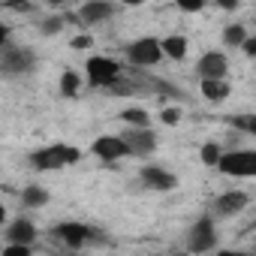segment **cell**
Here are the masks:
<instances>
[{"mask_svg": "<svg viewBox=\"0 0 256 256\" xmlns=\"http://www.w3.org/2000/svg\"><path fill=\"white\" fill-rule=\"evenodd\" d=\"M58 88H60V96H66V100H70V96H78V90H82V76H78L76 70H64Z\"/></svg>", "mask_w": 256, "mask_h": 256, "instance_id": "d6986e66", "label": "cell"}, {"mask_svg": "<svg viewBox=\"0 0 256 256\" xmlns=\"http://www.w3.org/2000/svg\"><path fill=\"white\" fill-rule=\"evenodd\" d=\"M4 10H16V12H34V0H4Z\"/></svg>", "mask_w": 256, "mask_h": 256, "instance_id": "484cf974", "label": "cell"}, {"mask_svg": "<svg viewBox=\"0 0 256 256\" xmlns=\"http://www.w3.org/2000/svg\"><path fill=\"white\" fill-rule=\"evenodd\" d=\"M120 136L126 139L133 157H151L157 151V133L151 126H130L126 124V130H120Z\"/></svg>", "mask_w": 256, "mask_h": 256, "instance_id": "9c48e42d", "label": "cell"}, {"mask_svg": "<svg viewBox=\"0 0 256 256\" xmlns=\"http://www.w3.org/2000/svg\"><path fill=\"white\" fill-rule=\"evenodd\" d=\"M253 24H256V16H253Z\"/></svg>", "mask_w": 256, "mask_h": 256, "instance_id": "836d02e7", "label": "cell"}, {"mask_svg": "<svg viewBox=\"0 0 256 256\" xmlns=\"http://www.w3.org/2000/svg\"><path fill=\"white\" fill-rule=\"evenodd\" d=\"M199 90H202V96H205L208 102H223V100H229L232 84H229L226 78H202Z\"/></svg>", "mask_w": 256, "mask_h": 256, "instance_id": "9a60e30c", "label": "cell"}, {"mask_svg": "<svg viewBox=\"0 0 256 256\" xmlns=\"http://www.w3.org/2000/svg\"><path fill=\"white\" fill-rule=\"evenodd\" d=\"M223 145L220 142H205L202 148H199V160H202V166H208V169H217V163H220V157H223Z\"/></svg>", "mask_w": 256, "mask_h": 256, "instance_id": "44dd1931", "label": "cell"}, {"mask_svg": "<svg viewBox=\"0 0 256 256\" xmlns=\"http://www.w3.org/2000/svg\"><path fill=\"white\" fill-rule=\"evenodd\" d=\"M226 124L232 130L244 133V136H253L256 139V112H241V114H226Z\"/></svg>", "mask_w": 256, "mask_h": 256, "instance_id": "2e32d148", "label": "cell"}, {"mask_svg": "<svg viewBox=\"0 0 256 256\" xmlns=\"http://www.w3.org/2000/svg\"><path fill=\"white\" fill-rule=\"evenodd\" d=\"M163 54H166L169 60H184V58H187V36H181V34L166 36V40H163Z\"/></svg>", "mask_w": 256, "mask_h": 256, "instance_id": "e0dca14e", "label": "cell"}, {"mask_svg": "<svg viewBox=\"0 0 256 256\" xmlns=\"http://www.w3.org/2000/svg\"><path fill=\"white\" fill-rule=\"evenodd\" d=\"M84 72H88V82H90L94 88H112V84L124 76V66H120L114 58L94 54V58L84 64Z\"/></svg>", "mask_w": 256, "mask_h": 256, "instance_id": "5b68a950", "label": "cell"}, {"mask_svg": "<svg viewBox=\"0 0 256 256\" xmlns=\"http://www.w3.org/2000/svg\"><path fill=\"white\" fill-rule=\"evenodd\" d=\"M163 58H166L163 54V40H157V36H139L136 42L126 46V60L133 66H139V70L157 66Z\"/></svg>", "mask_w": 256, "mask_h": 256, "instance_id": "277c9868", "label": "cell"}, {"mask_svg": "<svg viewBox=\"0 0 256 256\" xmlns=\"http://www.w3.org/2000/svg\"><path fill=\"white\" fill-rule=\"evenodd\" d=\"M247 202H250V196L244 190H226L211 202V211L217 217H235V214H241L247 208Z\"/></svg>", "mask_w": 256, "mask_h": 256, "instance_id": "8fae6325", "label": "cell"}, {"mask_svg": "<svg viewBox=\"0 0 256 256\" xmlns=\"http://www.w3.org/2000/svg\"><path fill=\"white\" fill-rule=\"evenodd\" d=\"M10 36H12V28H10V24L4 22V24H0V46H6V42H12Z\"/></svg>", "mask_w": 256, "mask_h": 256, "instance_id": "f546056e", "label": "cell"}, {"mask_svg": "<svg viewBox=\"0 0 256 256\" xmlns=\"http://www.w3.org/2000/svg\"><path fill=\"white\" fill-rule=\"evenodd\" d=\"M90 154H94L96 160H106V163L133 157V151H130V145H126L124 136H96L94 145H90Z\"/></svg>", "mask_w": 256, "mask_h": 256, "instance_id": "ba28073f", "label": "cell"}, {"mask_svg": "<svg viewBox=\"0 0 256 256\" xmlns=\"http://www.w3.org/2000/svg\"><path fill=\"white\" fill-rule=\"evenodd\" d=\"M42 4H46V6H64L66 0H42Z\"/></svg>", "mask_w": 256, "mask_h": 256, "instance_id": "d6a6232c", "label": "cell"}, {"mask_svg": "<svg viewBox=\"0 0 256 256\" xmlns=\"http://www.w3.org/2000/svg\"><path fill=\"white\" fill-rule=\"evenodd\" d=\"M214 4H217L220 10H229V12H232V10H238V4H241V0H214Z\"/></svg>", "mask_w": 256, "mask_h": 256, "instance_id": "4dcf8cb0", "label": "cell"}, {"mask_svg": "<svg viewBox=\"0 0 256 256\" xmlns=\"http://www.w3.org/2000/svg\"><path fill=\"white\" fill-rule=\"evenodd\" d=\"M36 235L40 232H36V226L28 217H16L4 229V241H10V244H36Z\"/></svg>", "mask_w": 256, "mask_h": 256, "instance_id": "5bb4252c", "label": "cell"}, {"mask_svg": "<svg viewBox=\"0 0 256 256\" xmlns=\"http://www.w3.org/2000/svg\"><path fill=\"white\" fill-rule=\"evenodd\" d=\"M90 232H94V226L78 223V220H64V223H58V226L52 229V235H54L60 244L72 247V250L88 247V244H90Z\"/></svg>", "mask_w": 256, "mask_h": 256, "instance_id": "52a82bcc", "label": "cell"}, {"mask_svg": "<svg viewBox=\"0 0 256 256\" xmlns=\"http://www.w3.org/2000/svg\"><path fill=\"white\" fill-rule=\"evenodd\" d=\"M217 172L229 178H256V151H244V148L223 151Z\"/></svg>", "mask_w": 256, "mask_h": 256, "instance_id": "3957f363", "label": "cell"}, {"mask_svg": "<svg viewBox=\"0 0 256 256\" xmlns=\"http://www.w3.org/2000/svg\"><path fill=\"white\" fill-rule=\"evenodd\" d=\"M196 72H199V78H226L229 58L223 52H205L196 64Z\"/></svg>", "mask_w": 256, "mask_h": 256, "instance_id": "7c38bea8", "label": "cell"}, {"mask_svg": "<svg viewBox=\"0 0 256 256\" xmlns=\"http://www.w3.org/2000/svg\"><path fill=\"white\" fill-rule=\"evenodd\" d=\"M223 42H226L229 48H241V46L247 42V28H244L241 22L226 24V28H223Z\"/></svg>", "mask_w": 256, "mask_h": 256, "instance_id": "ffe728a7", "label": "cell"}, {"mask_svg": "<svg viewBox=\"0 0 256 256\" xmlns=\"http://www.w3.org/2000/svg\"><path fill=\"white\" fill-rule=\"evenodd\" d=\"M34 253V244H4V256H30Z\"/></svg>", "mask_w": 256, "mask_h": 256, "instance_id": "cb8c5ba5", "label": "cell"}, {"mask_svg": "<svg viewBox=\"0 0 256 256\" xmlns=\"http://www.w3.org/2000/svg\"><path fill=\"white\" fill-rule=\"evenodd\" d=\"M118 12V6L112 4V0H88V4L78 10V22L82 24H100V22H108L112 16Z\"/></svg>", "mask_w": 256, "mask_h": 256, "instance_id": "4fadbf2b", "label": "cell"}, {"mask_svg": "<svg viewBox=\"0 0 256 256\" xmlns=\"http://www.w3.org/2000/svg\"><path fill=\"white\" fill-rule=\"evenodd\" d=\"M70 46H72L76 52H88V48L94 46V40H90L88 34H78V36H72V40H70Z\"/></svg>", "mask_w": 256, "mask_h": 256, "instance_id": "4316f807", "label": "cell"}, {"mask_svg": "<svg viewBox=\"0 0 256 256\" xmlns=\"http://www.w3.org/2000/svg\"><path fill=\"white\" fill-rule=\"evenodd\" d=\"M118 4H120V6H142L145 0H118Z\"/></svg>", "mask_w": 256, "mask_h": 256, "instance_id": "1f68e13d", "label": "cell"}, {"mask_svg": "<svg viewBox=\"0 0 256 256\" xmlns=\"http://www.w3.org/2000/svg\"><path fill=\"white\" fill-rule=\"evenodd\" d=\"M36 70V52L30 46H16V42H6L0 46V72L4 76H28Z\"/></svg>", "mask_w": 256, "mask_h": 256, "instance_id": "7a4b0ae2", "label": "cell"}, {"mask_svg": "<svg viewBox=\"0 0 256 256\" xmlns=\"http://www.w3.org/2000/svg\"><path fill=\"white\" fill-rule=\"evenodd\" d=\"M139 181H142L148 190H160V193H169V190L178 187V175L169 172V169H160V166H142Z\"/></svg>", "mask_w": 256, "mask_h": 256, "instance_id": "30bf717a", "label": "cell"}, {"mask_svg": "<svg viewBox=\"0 0 256 256\" xmlns=\"http://www.w3.org/2000/svg\"><path fill=\"white\" fill-rule=\"evenodd\" d=\"M48 202V190H42L40 184H28L22 190V205L24 208H42Z\"/></svg>", "mask_w": 256, "mask_h": 256, "instance_id": "ac0fdd59", "label": "cell"}, {"mask_svg": "<svg viewBox=\"0 0 256 256\" xmlns=\"http://www.w3.org/2000/svg\"><path fill=\"white\" fill-rule=\"evenodd\" d=\"M172 4L181 10V12H199V10H205V0H172Z\"/></svg>", "mask_w": 256, "mask_h": 256, "instance_id": "d4e9b609", "label": "cell"}, {"mask_svg": "<svg viewBox=\"0 0 256 256\" xmlns=\"http://www.w3.org/2000/svg\"><path fill=\"white\" fill-rule=\"evenodd\" d=\"M241 52H244L247 58H253V60H256V36H247V42L241 46Z\"/></svg>", "mask_w": 256, "mask_h": 256, "instance_id": "f1b7e54d", "label": "cell"}, {"mask_svg": "<svg viewBox=\"0 0 256 256\" xmlns=\"http://www.w3.org/2000/svg\"><path fill=\"white\" fill-rule=\"evenodd\" d=\"M160 120H163L166 126H175V124L181 120V112H178L175 106H169V108H163V114H160Z\"/></svg>", "mask_w": 256, "mask_h": 256, "instance_id": "83f0119b", "label": "cell"}, {"mask_svg": "<svg viewBox=\"0 0 256 256\" xmlns=\"http://www.w3.org/2000/svg\"><path fill=\"white\" fill-rule=\"evenodd\" d=\"M64 24H66V18H60V16H46V18H40V34L42 36H58L60 30H64Z\"/></svg>", "mask_w": 256, "mask_h": 256, "instance_id": "603a6c76", "label": "cell"}, {"mask_svg": "<svg viewBox=\"0 0 256 256\" xmlns=\"http://www.w3.org/2000/svg\"><path fill=\"white\" fill-rule=\"evenodd\" d=\"M78 160H82V148L64 145V142L36 148V151L30 154V166H34L36 172H58V169H64V166H76Z\"/></svg>", "mask_w": 256, "mask_h": 256, "instance_id": "6da1fadb", "label": "cell"}, {"mask_svg": "<svg viewBox=\"0 0 256 256\" xmlns=\"http://www.w3.org/2000/svg\"><path fill=\"white\" fill-rule=\"evenodd\" d=\"M187 250L190 253H208V250H214L217 247V226H214V220L205 214V217H199L190 229H187Z\"/></svg>", "mask_w": 256, "mask_h": 256, "instance_id": "8992f818", "label": "cell"}, {"mask_svg": "<svg viewBox=\"0 0 256 256\" xmlns=\"http://www.w3.org/2000/svg\"><path fill=\"white\" fill-rule=\"evenodd\" d=\"M120 120L130 124V126H151V114L142 108V106H130L120 112Z\"/></svg>", "mask_w": 256, "mask_h": 256, "instance_id": "7402d4cb", "label": "cell"}]
</instances>
